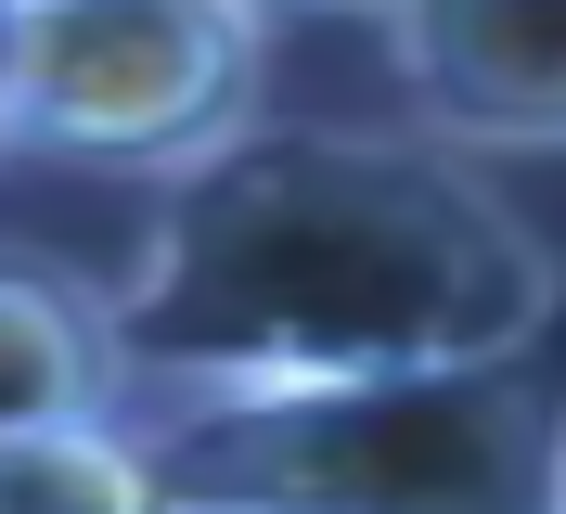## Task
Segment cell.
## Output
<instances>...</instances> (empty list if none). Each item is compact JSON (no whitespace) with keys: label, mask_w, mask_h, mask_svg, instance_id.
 <instances>
[{"label":"cell","mask_w":566,"mask_h":514,"mask_svg":"<svg viewBox=\"0 0 566 514\" xmlns=\"http://www.w3.org/2000/svg\"><path fill=\"white\" fill-rule=\"evenodd\" d=\"M129 399L412 360H528L566 308V258L438 129H245L155 180L129 271L104 283Z\"/></svg>","instance_id":"obj_1"},{"label":"cell","mask_w":566,"mask_h":514,"mask_svg":"<svg viewBox=\"0 0 566 514\" xmlns=\"http://www.w3.org/2000/svg\"><path fill=\"white\" fill-rule=\"evenodd\" d=\"M155 489L180 502H322V514H490L566 489V399L515 360H412V374H296L129 399Z\"/></svg>","instance_id":"obj_2"},{"label":"cell","mask_w":566,"mask_h":514,"mask_svg":"<svg viewBox=\"0 0 566 514\" xmlns=\"http://www.w3.org/2000/svg\"><path fill=\"white\" fill-rule=\"evenodd\" d=\"M271 0H0V141L168 180L258 116Z\"/></svg>","instance_id":"obj_3"},{"label":"cell","mask_w":566,"mask_h":514,"mask_svg":"<svg viewBox=\"0 0 566 514\" xmlns=\"http://www.w3.org/2000/svg\"><path fill=\"white\" fill-rule=\"evenodd\" d=\"M387 77L463 155H566V0H374Z\"/></svg>","instance_id":"obj_4"},{"label":"cell","mask_w":566,"mask_h":514,"mask_svg":"<svg viewBox=\"0 0 566 514\" xmlns=\"http://www.w3.org/2000/svg\"><path fill=\"white\" fill-rule=\"evenodd\" d=\"M65 411H129L116 308L65 258H13L0 244V424H65Z\"/></svg>","instance_id":"obj_5"},{"label":"cell","mask_w":566,"mask_h":514,"mask_svg":"<svg viewBox=\"0 0 566 514\" xmlns=\"http://www.w3.org/2000/svg\"><path fill=\"white\" fill-rule=\"evenodd\" d=\"M116 502H155V438L129 411L0 424V514H116Z\"/></svg>","instance_id":"obj_6"},{"label":"cell","mask_w":566,"mask_h":514,"mask_svg":"<svg viewBox=\"0 0 566 514\" xmlns=\"http://www.w3.org/2000/svg\"><path fill=\"white\" fill-rule=\"evenodd\" d=\"M0 155H13V141H0Z\"/></svg>","instance_id":"obj_7"}]
</instances>
